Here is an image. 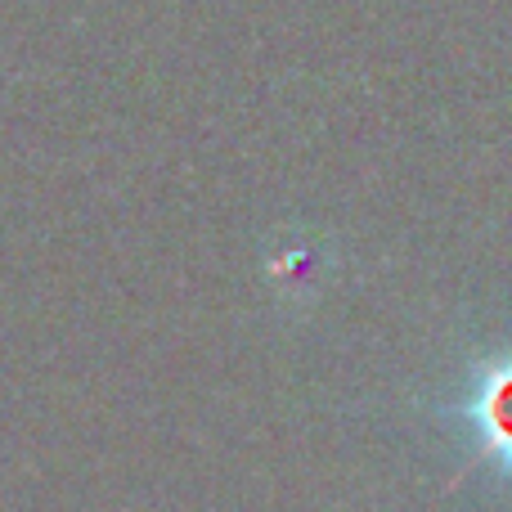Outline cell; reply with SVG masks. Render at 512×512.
<instances>
[{"mask_svg": "<svg viewBox=\"0 0 512 512\" xmlns=\"http://www.w3.org/2000/svg\"><path fill=\"white\" fill-rule=\"evenodd\" d=\"M459 414L468 418L481 454H486L504 477H512V351L472 369L468 396H463Z\"/></svg>", "mask_w": 512, "mask_h": 512, "instance_id": "6da1fadb", "label": "cell"}]
</instances>
